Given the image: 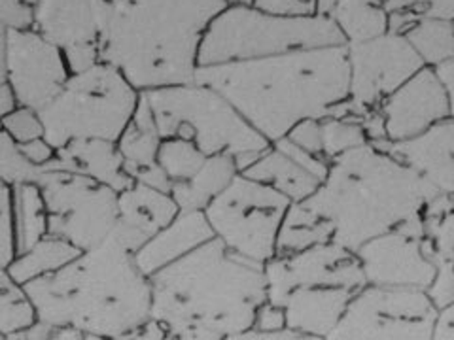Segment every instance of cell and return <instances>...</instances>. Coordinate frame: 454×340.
<instances>
[{"instance_id":"cell-27","label":"cell","mask_w":454,"mask_h":340,"mask_svg":"<svg viewBox=\"0 0 454 340\" xmlns=\"http://www.w3.org/2000/svg\"><path fill=\"white\" fill-rule=\"evenodd\" d=\"M78 253L80 250L67 243V240L48 233L35 246L18 253L8 265V271L21 286H25V283L36 278L59 271L61 267L73 261Z\"/></svg>"},{"instance_id":"cell-42","label":"cell","mask_w":454,"mask_h":340,"mask_svg":"<svg viewBox=\"0 0 454 340\" xmlns=\"http://www.w3.org/2000/svg\"><path fill=\"white\" fill-rule=\"evenodd\" d=\"M432 340H454V305L437 308Z\"/></svg>"},{"instance_id":"cell-28","label":"cell","mask_w":454,"mask_h":340,"mask_svg":"<svg viewBox=\"0 0 454 340\" xmlns=\"http://www.w3.org/2000/svg\"><path fill=\"white\" fill-rule=\"evenodd\" d=\"M13 227L18 253L35 246L48 235V210L36 182L13 188Z\"/></svg>"},{"instance_id":"cell-19","label":"cell","mask_w":454,"mask_h":340,"mask_svg":"<svg viewBox=\"0 0 454 340\" xmlns=\"http://www.w3.org/2000/svg\"><path fill=\"white\" fill-rule=\"evenodd\" d=\"M375 146L388 151L439 193L454 195V118L439 121L411 138L382 140L375 142Z\"/></svg>"},{"instance_id":"cell-43","label":"cell","mask_w":454,"mask_h":340,"mask_svg":"<svg viewBox=\"0 0 454 340\" xmlns=\"http://www.w3.org/2000/svg\"><path fill=\"white\" fill-rule=\"evenodd\" d=\"M51 333H53V328H50L48 323H44V321H40L38 318H36V321H33L31 325H28V328H25L23 331H20V333H16L13 335L12 338H18V340H35V338H38V340H46V338H51Z\"/></svg>"},{"instance_id":"cell-6","label":"cell","mask_w":454,"mask_h":340,"mask_svg":"<svg viewBox=\"0 0 454 340\" xmlns=\"http://www.w3.org/2000/svg\"><path fill=\"white\" fill-rule=\"evenodd\" d=\"M160 135L192 140L205 155L230 153L239 173L258 158L269 142L216 89L195 80L142 93Z\"/></svg>"},{"instance_id":"cell-44","label":"cell","mask_w":454,"mask_h":340,"mask_svg":"<svg viewBox=\"0 0 454 340\" xmlns=\"http://www.w3.org/2000/svg\"><path fill=\"white\" fill-rule=\"evenodd\" d=\"M432 70L435 73L437 80L442 81L443 88L452 93V88H454V59H447L443 63H439V65L432 66Z\"/></svg>"},{"instance_id":"cell-38","label":"cell","mask_w":454,"mask_h":340,"mask_svg":"<svg viewBox=\"0 0 454 340\" xmlns=\"http://www.w3.org/2000/svg\"><path fill=\"white\" fill-rule=\"evenodd\" d=\"M38 0H0V25L6 31L33 28Z\"/></svg>"},{"instance_id":"cell-3","label":"cell","mask_w":454,"mask_h":340,"mask_svg":"<svg viewBox=\"0 0 454 340\" xmlns=\"http://www.w3.org/2000/svg\"><path fill=\"white\" fill-rule=\"evenodd\" d=\"M98 57L145 93L188 83L208 23L225 0H91Z\"/></svg>"},{"instance_id":"cell-23","label":"cell","mask_w":454,"mask_h":340,"mask_svg":"<svg viewBox=\"0 0 454 340\" xmlns=\"http://www.w3.org/2000/svg\"><path fill=\"white\" fill-rule=\"evenodd\" d=\"M210 238H215V233L205 218V212L180 210L173 221L167 223L135 253V261L150 278L160 268L175 263Z\"/></svg>"},{"instance_id":"cell-30","label":"cell","mask_w":454,"mask_h":340,"mask_svg":"<svg viewBox=\"0 0 454 340\" xmlns=\"http://www.w3.org/2000/svg\"><path fill=\"white\" fill-rule=\"evenodd\" d=\"M36 321V310L25 286L13 278L8 267H0V336L12 338Z\"/></svg>"},{"instance_id":"cell-9","label":"cell","mask_w":454,"mask_h":340,"mask_svg":"<svg viewBox=\"0 0 454 340\" xmlns=\"http://www.w3.org/2000/svg\"><path fill=\"white\" fill-rule=\"evenodd\" d=\"M290 205V198L273 188L239 173L203 212L225 248L265 265L277 255L278 231Z\"/></svg>"},{"instance_id":"cell-2","label":"cell","mask_w":454,"mask_h":340,"mask_svg":"<svg viewBox=\"0 0 454 340\" xmlns=\"http://www.w3.org/2000/svg\"><path fill=\"white\" fill-rule=\"evenodd\" d=\"M152 318L178 340H237L267 301L263 265L218 238L150 276Z\"/></svg>"},{"instance_id":"cell-40","label":"cell","mask_w":454,"mask_h":340,"mask_svg":"<svg viewBox=\"0 0 454 340\" xmlns=\"http://www.w3.org/2000/svg\"><path fill=\"white\" fill-rule=\"evenodd\" d=\"M288 140H292L294 144H297L300 148L322 155V138H320V118H310V120H303L297 125H294L292 129L286 135ZM324 158V155H322ZM325 159V158H324Z\"/></svg>"},{"instance_id":"cell-31","label":"cell","mask_w":454,"mask_h":340,"mask_svg":"<svg viewBox=\"0 0 454 340\" xmlns=\"http://www.w3.org/2000/svg\"><path fill=\"white\" fill-rule=\"evenodd\" d=\"M205 159L207 155L192 140L180 136L163 138L158 150V165L170 180V186L176 182L190 180L201 168Z\"/></svg>"},{"instance_id":"cell-26","label":"cell","mask_w":454,"mask_h":340,"mask_svg":"<svg viewBox=\"0 0 454 340\" xmlns=\"http://www.w3.org/2000/svg\"><path fill=\"white\" fill-rule=\"evenodd\" d=\"M328 18L347 44H358L388 33V13L382 0H337Z\"/></svg>"},{"instance_id":"cell-20","label":"cell","mask_w":454,"mask_h":340,"mask_svg":"<svg viewBox=\"0 0 454 340\" xmlns=\"http://www.w3.org/2000/svg\"><path fill=\"white\" fill-rule=\"evenodd\" d=\"M178 212L180 208L168 191L131 182V186L118 193V223L112 236L137 253L155 233L173 221Z\"/></svg>"},{"instance_id":"cell-17","label":"cell","mask_w":454,"mask_h":340,"mask_svg":"<svg viewBox=\"0 0 454 340\" xmlns=\"http://www.w3.org/2000/svg\"><path fill=\"white\" fill-rule=\"evenodd\" d=\"M33 28L65 53L70 74L101 61L91 0H38Z\"/></svg>"},{"instance_id":"cell-29","label":"cell","mask_w":454,"mask_h":340,"mask_svg":"<svg viewBox=\"0 0 454 340\" xmlns=\"http://www.w3.org/2000/svg\"><path fill=\"white\" fill-rule=\"evenodd\" d=\"M452 33V19L422 18L411 23L400 35H403L424 66H435L447 59H454Z\"/></svg>"},{"instance_id":"cell-47","label":"cell","mask_w":454,"mask_h":340,"mask_svg":"<svg viewBox=\"0 0 454 340\" xmlns=\"http://www.w3.org/2000/svg\"><path fill=\"white\" fill-rule=\"evenodd\" d=\"M337 3V0H317V13L318 16H328L332 6Z\"/></svg>"},{"instance_id":"cell-8","label":"cell","mask_w":454,"mask_h":340,"mask_svg":"<svg viewBox=\"0 0 454 340\" xmlns=\"http://www.w3.org/2000/svg\"><path fill=\"white\" fill-rule=\"evenodd\" d=\"M140 91L118 68L98 61L70 74L65 88L38 113L55 148L76 138L116 142L138 104Z\"/></svg>"},{"instance_id":"cell-32","label":"cell","mask_w":454,"mask_h":340,"mask_svg":"<svg viewBox=\"0 0 454 340\" xmlns=\"http://www.w3.org/2000/svg\"><path fill=\"white\" fill-rule=\"evenodd\" d=\"M322 155L328 161L339 158L340 153L367 144V136L360 123V116H325L320 118Z\"/></svg>"},{"instance_id":"cell-18","label":"cell","mask_w":454,"mask_h":340,"mask_svg":"<svg viewBox=\"0 0 454 340\" xmlns=\"http://www.w3.org/2000/svg\"><path fill=\"white\" fill-rule=\"evenodd\" d=\"M330 161L310 153L286 136L271 142L240 174L273 188L290 203H301L318 189Z\"/></svg>"},{"instance_id":"cell-5","label":"cell","mask_w":454,"mask_h":340,"mask_svg":"<svg viewBox=\"0 0 454 340\" xmlns=\"http://www.w3.org/2000/svg\"><path fill=\"white\" fill-rule=\"evenodd\" d=\"M439 191L367 142L330 161L318 189L301 205L330 243L356 251L367 240L419 216Z\"/></svg>"},{"instance_id":"cell-11","label":"cell","mask_w":454,"mask_h":340,"mask_svg":"<svg viewBox=\"0 0 454 340\" xmlns=\"http://www.w3.org/2000/svg\"><path fill=\"white\" fill-rule=\"evenodd\" d=\"M435 314L437 308L424 290L365 283L352 295L328 338L432 340Z\"/></svg>"},{"instance_id":"cell-37","label":"cell","mask_w":454,"mask_h":340,"mask_svg":"<svg viewBox=\"0 0 454 340\" xmlns=\"http://www.w3.org/2000/svg\"><path fill=\"white\" fill-rule=\"evenodd\" d=\"M284 329H288L284 308L277 303L265 301L260 305L258 310H255L252 328L248 331H245L243 335H239L237 340H250L254 335L277 333V331H284Z\"/></svg>"},{"instance_id":"cell-39","label":"cell","mask_w":454,"mask_h":340,"mask_svg":"<svg viewBox=\"0 0 454 340\" xmlns=\"http://www.w3.org/2000/svg\"><path fill=\"white\" fill-rule=\"evenodd\" d=\"M452 271H454L452 261H439L434 280L430 282V286L426 288V293H428L430 301L435 305V308L454 305V273Z\"/></svg>"},{"instance_id":"cell-24","label":"cell","mask_w":454,"mask_h":340,"mask_svg":"<svg viewBox=\"0 0 454 340\" xmlns=\"http://www.w3.org/2000/svg\"><path fill=\"white\" fill-rule=\"evenodd\" d=\"M239 174L235 158L230 153L207 155L205 163L197 173L186 180L170 186V195L180 210H205L215 198L230 186Z\"/></svg>"},{"instance_id":"cell-41","label":"cell","mask_w":454,"mask_h":340,"mask_svg":"<svg viewBox=\"0 0 454 340\" xmlns=\"http://www.w3.org/2000/svg\"><path fill=\"white\" fill-rule=\"evenodd\" d=\"M20 148H21V153L25 155V159L28 163H33L40 170H44L53 161L55 151H57V148L46 136L25 142V144H20Z\"/></svg>"},{"instance_id":"cell-7","label":"cell","mask_w":454,"mask_h":340,"mask_svg":"<svg viewBox=\"0 0 454 340\" xmlns=\"http://www.w3.org/2000/svg\"><path fill=\"white\" fill-rule=\"evenodd\" d=\"M345 44L328 16H282L227 4L212 19L199 46L197 66L262 59L305 48Z\"/></svg>"},{"instance_id":"cell-45","label":"cell","mask_w":454,"mask_h":340,"mask_svg":"<svg viewBox=\"0 0 454 340\" xmlns=\"http://www.w3.org/2000/svg\"><path fill=\"white\" fill-rule=\"evenodd\" d=\"M20 104L16 101V95L10 89L8 83L0 85V121H3L10 112L16 110Z\"/></svg>"},{"instance_id":"cell-10","label":"cell","mask_w":454,"mask_h":340,"mask_svg":"<svg viewBox=\"0 0 454 340\" xmlns=\"http://www.w3.org/2000/svg\"><path fill=\"white\" fill-rule=\"evenodd\" d=\"M36 183L46 203L50 235L83 251L105 243L116 229V189L63 170H42Z\"/></svg>"},{"instance_id":"cell-1","label":"cell","mask_w":454,"mask_h":340,"mask_svg":"<svg viewBox=\"0 0 454 340\" xmlns=\"http://www.w3.org/2000/svg\"><path fill=\"white\" fill-rule=\"evenodd\" d=\"M193 80L223 95L269 144L303 120L350 113L345 44L197 66Z\"/></svg>"},{"instance_id":"cell-34","label":"cell","mask_w":454,"mask_h":340,"mask_svg":"<svg viewBox=\"0 0 454 340\" xmlns=\"http://www.w3.org/2000/svg\"><path fill=\"white\" fill-rule=\"evenodd\" d=\"M18 255L13 227V188L0 180V267H8Z\"/></svg>"},{"instance_id":"cell-33","label":"cell","mask_w":454,"mask_h":340,"mask_svg":"<svg viewBox=\"0 0 454 340\" xmlns=\"http://www.w3.org/2000/svg\"><path fill=\"white\" fill-rule=\"evenodd\" d=\"M40 173V168L25 159L18 142L0 127V180L16 188L21 183L36 182Z\"/></svg>"},{"instance_id":"cell-46","label":"cell","mask_w":454,"mask_h":340,"mask_svg":"<svg viewBox=\"0 0 454 340\" xmlns=\"http://www.w3.org/2000/svg\"><path fill=\"white\" fill-rule=\"evenodd\" d=\"M6 35L8 31L0 25V85L6 83Z\"/></svg>"},{"instance_id":"cell-13","label":"cell","mask_w":454,"mask_h":340,"mask_svg":"<svg viewBox=\"0 0 454 340\" xmlns=\"http://www.w3.org/2000/svg\"><path fill=\"white\" fill-rule=\"evenodd\" d=\"M365 283L373 286L417 288L430 286L437 259L424 238L422 212L394 229L367 240L356 250Z\"/></svg>"},{"instance_id":"cell-21","label":"cell","mask_w":454,"mask_h":340,"mask_svg":"<svg viewBox=\"0 0 454 340\" xmlns=\"http://www.w3.org/2000/svg\"><path fill=\"white\" fill-rule=\"evenodd\" d=\"M356 291L345 288H295L277 303L288 329L303 338H328Z\"/></svg>"},{"instance_id":"cell-35","label":"cell","mask_w":454,"mask_h":340,"mask_svg":"<svg viewBox=\"0 0 454 340\" xmlns=\"http://www.w3.org/2000/svg\"><path fill=\"white\" fill-rule=\"evenodd\" d=\"M0 127L18 142V144H25V142H31L35 138L44 136V123L38 110L18 106L13 112L0 121Z\"/></svg>"},{"instance_id":"cell-4","label":"cell","mask_w":454,"mask_h":340,"mask_svg":"<svg viewBox=\"0 0 454 340\" xmlns=\"http://www.w3.org/2000/svg\"><path fill=\"white\" fill-rule=\"evenodd\" d=\"M25 290L40 321L53 329L74 328L88 340H125L152 318L150 278L112 235Z\"/></svg>"},{"instance_id":"cell-12","label":"cell","mask_w":454,"mask_h":340,"mask_svg":"<svg viewBox=\"0 0 454 340\" xmlns=\"http://www.w3.org/2000/svg\"><path fill=\"white\" fill-rule=\"evenodd\" d=\"M350 116L377 110L385 98L424 65L400 33L347 44Z\"/></svg>"},{"instance_id":"cell-15","label":"cell","mask_w":454,"mask_h":340,"mask_svg":"<svg viewBox=\"0 0 454 340\" xmlns=\"http://www.w3.org/2000/svg\"><path fill=\"white\" fill-rule=\"evenodd\" d=\"M70 78L65 53L35 28L6 35V83L20 106L40 110L59 95Z\"/></svg>"},{"instance_id":"cell-25","label":"cell","mask_w":454,"mask_h":340,"mask_svg":"<svg viewBox=\"0 0 454 340\" xmlns=\"http://www.w3.org/2000/svg\"><path fill=\"white\" fill-rule=\"evenodd\" d=\"M161 140L163 136L160 135L152 108L145 95L140 93L135 113L116 140V146L123 158L125 173L129 174L131 180L140 170L158 165V150Z\"/></svg>"},{"instance_id":"cell-36","label":"cell","mask_w":454,"mask_h":340,"mask_svg":"<svg viewBox=\"0 0 454 340\" xmlns=\"http://www.w3.org/2000/svg\"><path fill=\"white\" fill-rule=\"evenodd\" d=\"M225 3L269 13H282V16H312V13H317V0H225Z\"/></svg>"},{"instance_id":"cell-14","label":"cell","mask_w":454,"mask_h":340,"mask_svg":"<svg viewBox=\"0 0 454 340\" xmlns=\"http://www.w3.org/2000/svg\"><path fill=\"white\" fill-rule=\"evenodd\" d=\"M267 301L278 303L295 288H345L358 291L365 278L356 251L320 243L300 251L277 253L263 265Z\"/></svg>"},{"instance_id":"cell-16","label":"cell","mask_w":454,"mask_h":340,"mask_svg":"<svg viewBox=\"0 0 454 340\" xmlns=\"http://www.w3.org/2000/svg\"><path fill=\"white\" fill-rule=\"evenodd\" d=\"M452 104V93L437 80L432 66H422L392 91L377 110L385 123L387 140L395 142L454 118Z\"/></svg>"},{"instance_id":"cell-22","label":"cell","mask_w":454,"mask_h":340,"mask_svg":"<svg viewBox=\"0 0 454 340\" xmlns=\"http://www.w3.org/2000/svg\"><path fill=\"white\" fill-rule=\"evenodd\" d=\"M44 170H63L123 191L131 186V178L125 173L123 158L116 142L105 138H76L57 148L53 161Z\"/></svg>"}]
</instances>
